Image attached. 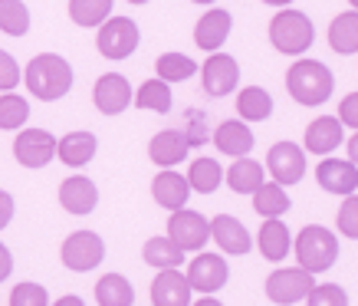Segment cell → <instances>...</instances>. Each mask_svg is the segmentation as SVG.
Masks as SVG:
<instances>
[{"label": "cell", "instance_id": "836d02e7", "mask_svg": "<svg viewBox=\"0 0 358 306\" xmlns=\"http://www.w3.org/2000/svg\"><path fill=\"white\" fill-rule=\"evenodd\" d=\"M155 69H158V79H164V83H185L197 73V63L185 53H164L158 56Z\"/></svg>", "mask_w": 358, "mask_h": 306}, {"label": "cell", "instance_id": "7bdbcfd3", "mask_svg": "<svg viewBox=\"0 0 358 306\" xmlns=\"http://www.w3.org/2000/svg\"><path fill=\"white\" fill-rule=\"evenodd\" d=\"M13 274V257H10V247L7 244H0V284Z\"/></svg>", "mask_w": 358, "mask_h": 306}, {"label": "cell", "instance_id": "d590c367", "mask_svg": "<svg viewBox=\"0 0 358 306\" xmlns=\"http://www.w3.org/2000/svg\"><path fill=\"white\" fill-rule=\"evenodd\" d=\"M30 119V102L23 96H17V92H3L0 96V129H20L23 122Z\"/></svg>", "mask_w": 358, "mask_h": 306}, {"label": "cell", "instance_id": "e575fe53", "mask_svg": "<svg viewBox=\"0 0 358 306\" xmlns=\"http://www.w3.org/2000/svg\"><path fill=\"white\" fill-rule=\"evenodd\" d=\"M30 30V11L23 0H0V33L23 36Z\"/></svg>", "mask_w": 358, "mask_h": 306}, {"label": "cell", "instance_id": "ac0fdd59", "mask_svg": "<svg viewBox=\"0 0 358 306\" xmlns=\"http://www.w3.org/2000/svg\"><path fill=\"white\" fill-rule=\"evenodd\" d=\"M96 135L92 132H69L63 139H56V158H63V165L69 168H83L96 158Z\"/></svg>", "mask_w": 358, "mask_h": 306}, {"label": "cell", "instance_id": "d6a6232c", "mask_svg": "<svg viewBox=\"0 0 358 306\" xmlns=\"http://www.w3.org/2000/svg\"><path fill=\"white\" fill-rule=\"evenodd\" d=\"M112 13V0H69V17L79 27H102Z\"/></svg>", "mask_w": 358, "mask_h": 306}, {"label": "cell", "instance_id": "30bf717a", "mask_svg": "<svg viewBox=\"0 0 358 306\" xmlns=\"http://www.w3.org/2000/svg\"><path fill=\"white\" fill-rule=\"evenodd\" d=\"M13 158L23 168H46L56 158V139L46 129H23L13 142Z\"/></svg>", "mask_w": 358, "mask_h": 306}, {"label": "cell", "instance_id": "681fc988", "mask_svg": "<svg viewBox=\"0 0 358 306\" xmlns=\"http://www.w3.org/2000/svg\"><path fill=\"white\" fill-rule=\"evenodd\" d=\"M194 4H214V0H194Z\"/></svg>", "mask_w": 358, "mask_h": 306}, {"label": "cell", "instance_id": "603a6c76", "mask_svg": "<svg viewBox=\"0 0 358 306\" xmlns=\"http://www.w3.org/2000/svg\"><path fill=\"white\" fill-rule=\"evenodd\" d=\"M214 145H217L220 155L243 158V155H250V148H253V129H247V125L237 119L220 122L217 129H214Z\"/></svg>", "mask_w": 358, "mask_h": 306}, {"label": "cell", "instance_id": "7a4b0ae2", "mask_svg": "<svg viewBox=\"0 0 358 306\" xmlns=\"http://www.w3.org/2000/svg\"><path fill=\"white\" fill-rule=\"evenodd\" d=\"M286 89H289V96L299 106H322L332 96V89H336V76L319 60H299L286 73Z\"/></svg>", "mask_w": 358, "mask_h": 306}, {"label": "cell", "instance_id": "8fae6325", "mask_svg": "<svg viewBox=\"0 0 358 306\" xmlns=\"http://www.w3.org/2000/svg\"><path fill=\"white\" fill-rule=\"evenodd\" d=\"M187 284L191 290H201V293H217L220 286L227 284L230 267L220 253H197L194 260L187 263Z\"/></svg>", "mask_w": 358, "mask_h": 306}, {"label": "cell", "instance_id": "e0dca14e", "mask_svg": "<svg viewBox=\"0 0 358 306\" xmlns=\"http://www.w3.org/2000/svg\"><path fill=\"white\" fill-rule=\"evenodd\" d=\"M210 237L220 244V251L234 253V257H243V253H250V247H253L247 228H243L234 214H217V218H210Z\"/></svg>", "mask_w": 358, "mask_h": 306}, {"label": "cell", "instance_id": "74e56055", "mask_svg": "<svg viewBox=\"0 0 358 306\" xmlns=\"http://www.w3.org/2000/svg\"><path fill=\"white\" fill-rule=\"evenodd\" d=\"M10 306H50V293H46V286L27 280V284L13 286Z\"/></svg>", "mask_w": 358, "mask_h": 306}, {"label": "cell", "instance_id": "277c9868", "mask_svg": "<svg viewBox=\"0 0 358 306\" xmlns=\"http://www.w3.org/2000/svg\"><path fill=\"white\" fill-rule=\"evenodd\" d=\"M270 40L273 46L286 56H299L306 53L315 40V27L313 20L299 11H280L270 23Z\"/></svg>", "mask_w": 358, "mask_h": 306}, {"label": "cell", "instance_id": "ffe728a7", "mask_svg": "<svg viewBox=\"0 0 358 306\" xmlns=\"http://www.w3.org/2000/svg\"><path fill=\"white\" fill-rule=\"evenodd\" d=\"M152 195L155 201L168 211H181L187 204V195H191V185H187L185 175H178L171 168H164L162 175L152 181Z\"/></svg>", "mask_w": 358, "mask_h": 306}, {"label": "cell", "instance_id": "4fadbf2b", "mask_svg": "<svg viewBox=\"0 0 358 306\" xmlns=\"http://www.w3.org/2000/svg\"><path fill=\"white\" fill-rule=\"evenodd\" d=\"M315 181L329 195H355L358 188V165L348 158H322V165L315 168Z\"/></svg>", "mask_w": 358, "mask_h": 306}, {"label": "cell", "instance_id": "d4e9b609", "mask_svg": "<svg viewBox=\"0 0 358 306\" xmlns=\"http://www.w3.org/2000/svg\"><path fill=\"white\" fill-rule=\"evenodd\" d=\"M224 178H227L230 191H237V195H253V191L263 185V165L253 162V158H237V162L224 172Z\"/></svg>", "mask_w": 358, "mask_h": 306}, {"label": "cell", "instance_id": "52a82bcc", "mask_svg": "<svg viewBox=\"0 0 358 306\" xmlns=\"http://www.w3.org/2000/svg\"><path fill=\"white\" fill-rule=\"evenodd\" d=\"M96 46L106 60H129L138 50V27L129 17H109L99 27Z\"/></svg>", "mask_w": 358, "mask_h": 306}, {"label": "cell", "instance_id": "f1b7e54d", "mask_svg": "<svg viewBox=\"0 0 358 306\" xmlns=\"http://www.w3.org/2000/svg\"><path fill=\"white\" fill-rule=\"evenodd\" d=\"M237 112L247 122H263L273 116V96L263 86H247L237 96Z\"/></svg>", "mask_w": 358, "mask_h": 306}, {"label": "cell", "instance_id": "f907efd6", "mask_svg": "<svg viewBox=\"0 0 358 306\" xmlns=\"http://www.w3.org/2000/svg\"><path fill=\"white\" fill-rule=\"evenodd\" d=\"M348 4H352V7H355V11H358V0H348Z\"/></svg>", "mask_w": 358, "mask_h": 306}, {"label": "cell", "instance_id": "9c48e42d", "mask_svg": "<svg viewBox=\"0 0 358 306\" xmlns=\"http://www.w3.org/2000/svg\"><path fill=\"white\" fill-rule=\"evenodd\" d=\"M266 168L276 185H299L306 175V152L296 142H276L266 152Z\"/></svg>", "mask_w": 358, "mask_h": 306}, {"label": "cell", "instance_id": "c3c4849f", "mask_svg": "<svg viewBox=\"0 0 358 306\" xmlns=\"http://www.w3.org/2000/svg\"><path fill=\"white\" fill-rule=\"evenodd\" d=\"M129 4H135V7H141V4H148V0H129Z\"/></svg>", "mask_w": 358, "mask_h": 306}, {"label": "cell", "instance_id": "bcb514c9", "mask_svg": "<svg viewBox=\"0 0 358 306\" xmlns=\"http://www.w3.org/2000/svg\"><path fill=\"white\" fill-rule=\"evenodd\" d=\"M194 306H224V303H220V300H214V296L207 293V296H204V300H197V303H194Z\"/></svg>", "mask_w": 358, "mask_h": 306}, {"label": "cell", "instance_id": "83f0119b", "mask_svg": "<svg viewBox=\"0 0 358 306\" xmlns=\"http://www.w3.org/2000/svg\"><path fill=\"white\" fill-rule=\"evenodd\" d=\"M96 303L99 306H131L135 303V290L122 274H106L96 284Z\"/></svg>", "mask_w": 358, "mask_h": 306}, {"label": "cell", "instance_id": "5b68a950", "mask_svg": "<svg viewBox=\"0 0 358 306\" xmlns=\"http://www.w3.org/2000/svg\"><path fill=\"white\" fill-rule=\"evenodd\" d=\"M106 257V241L92 234V230H76V234H69L59 247V260L63 267L69 270H76V274H89V270H96L99 263Z\"/></svg>", "mask_w": 358, "mask_h": 306}, {"label": "cell", "instance_id": "f35d334b", "mask_svg": "<svg viewBox=\"0 0 358 306\" xmlns=\"http://www.w3.org/2000/svg\"><path fill=\"white\" fill-rule=\"evenodd\" d=\"M338 230L348 241H358V195H345L342 208H338Z\"/></svg>", "mask_w": 358, "mask_h": 306}, {"label": "cell", "instance_id": "4dcf8cb0", "mask_svg": "<svg viewBox=\"0 0 358 306\" xmlns=\"http://www.w3.org/2000/svg\"><path fill=\"white\" fill-rule=\"evenodd\" d=\"M135 106L138 109H152V112H168L171 109V89H168V83L164 79H148V83H141L138 86V92H135Z\"/></svg>", "mask_w": 358, "mask_h": 306}, {"label": "cell", "instance_id": "7dc6e473", "mask_svg": "<svg viewBox=\"0 0 358 306\" xmlns=\"http://www.w3.org/2000/svg\"><path fill=\"white\" fill-rule=\"evenodd\" d=\"M263 4H270V7H289L293 0H263Z\"/></svg>", "mask_w": 358, "mask_h": 306}, {"label": "cell", "instance_id": "f6af8a7d", "mask_svg": "<svg viewBox=\"0 0 358 306\" xmlns=\"http://www.w3.org/2000/svg\"><path fill=\"white\" fill-rule=\"evenodd\" d=\"M53 306H86V303H83V296H73V293H69V296H59Z\"/></svg>", "mask_w": 358, "mask_h": 306}, {"label": "cell", "instance_id": "1f68e13d", "mask_svg": "<svg viewBox=\"0 0 358 306\" xmlns=\"http://www.w3.org/2000/svg\"><path fill=\"white\" fill-rule=\"evenodd\" d=\"M145 263H152L158 270H178L181 263H185V253L178 251L168 237H152V241L145 244Z\"/></svg>", "mask_w": 358, "mask_h": 306}, {"label": "cell", "instance_id": "ba28073f", "mask_svg": "<svg viewBox=\"0 0 358 306\" xmlns=\"http://www.w3.org/2000/svg\"><path fill=\"white\" fill-rule=\"evenodd\" d=\"M313 286L315 277L309 270H303V267H282V270H273L266 277V296L280 306H293L299 300H306Z\"/></svg>", "mask_w": 358, "mask_h": 306}, {"label": "cell", "instance_id": "d6986e66", "mask_svg": "<svg viewBox=\"0 0 358 306\" xmlns=\"http://www.w3.org/2000/svg\"><path fill=\"white\" fill-rule=\"evenodd\" d=\"M230 27H234V20H230L227 11H207L194 27V43L201 50H207V53H214L230 36Z\"/></svg>", "mask_w": 358, "mask_h": 306}, {"label": "cell", "instance_id": "f546056e", "mask_svg": "<svg viewBox=\"0 0 358 306\" xmlns=\"http://www.w3.org/2000/svg\"><path fill=\"white\" fill-rule=\"evenodd\" d=\"M220 178H224V172H220V162H214V158H194L191 168H187V185L194 188L197 195L217 191Z\"/></svg>", "mask_w": 358, "mask_h": 306}, {"label": "cell", "instance_id": "60d3db41", "mask_svg": "<svg viewBox=\"0 0 358 306\" xmlns=\"http://www.w3.org/2000/svg\"><path fill=\"white\" fill-rule=\"evenodd\" d=\"M338 122L358 129V92H348V96L338 102Z\"/></svg>", "mask_w": 358, "mask_h": 306}, {"label": "cell", "instance_id": "44dd1931", "mask_svg": "<svg viewBox=\"0 0 358 306\" xmlns=\"http://www.w3.org/2000/svg\"><path fill=\"white\" fill-rule=\"evenodd\" d=\"M187 148H191V142H187L185 132L164 129V132H158V135L152 139V145H148V155H152L155 165H162V168H174L178 162H185Z\"/></svg>", "mask_w": 358, "mask_h": 306}, {"label": "cell", "instance_id": "6da1fadb", "mask_svg": "<svg viewBox=\"0 0 358 306\" xmlns=\"http://www.w3.org/2000/svg\"><path fill=\"white\" fill-rule=\"evenodd\" d=\"M23 83L36 99L56 102L73 89V66L56 53H40L30 60L27 73H23Z\"/></svg>", "mask_w": 358, "mask_h": 306}, {"label": "cell", "instance_id": "8992f818", "mask_svg": "<svg viewBox=\"0 0 358 306\" xmlns=\"http://www.w3.org/2000/svg\"><path fill=\"white\" fill-rule=\"evenodd\" d=\"M168 241L178 247L181 253H194L201 251L207 241H210V221L201 214V211H171V221H168Z\"/></svg>", "mask_w": 358, "mask_h": 306}, {"label": "cell", "instance_id": "5bb4252c", "mask_svg": "<svg viewBox=\"0 0 358 306\" xmlns=\"http://www.w3.org/2000/svg\"><path fill=\"white\" fill-rule=\"evenodd\" d=\"M92 99H96V109L102 116H119L131 106V86L129 79L119 76V73H106L99 76L96 89H92Z\"/></svg>", "mask_w": 358, "mask_h": 306}, {"label": "cell", "instance_id": "7402d4cb", "mask_svg": "<svg viewBox=\"0 0 358 306\" xmlns=\"http://www.w3.org/2000/svg\"><path fill=\"white\" fill-rule=\"evenodd\" d=\"M342 139H345V132L336 116H322L306 129V148L313 155H332L342 145Z\"/></svg>", "mask_w": 358, "mask_h": 306}, {"label": "cell", "instance_id": "9a60e30c", "mask_svg": "<svg viewBox=\"0 0 358 306\" xmlns=\"http://www.w3.org/2000/svg\"><path fill=\"white\" fill-rule=\"evenodd\" d=\"M59 204L69 214H92L99 204V188L86 175H73L59 185Z\"/></svg>", "mask_w": 358, "mask_h": 306}, {"label": "cell", "instance_id": "8d00e7d4", "mask_svg": "<svg viewBox=\"0 0 358 306\" xmlns=\"http://www.w3.org/2000/svg\"><path fill=\"white\" fill-rule=\"evenodd\" d=\"M306 306H348V293L338 284H315L306 296Z\"/></svg>", "mask_w": 358, "mask_h": 306}, {"label": "cell", "instance_id": "484cf974", "mask_svg": "<svg viewBox=\"0 0 358 306\" xmlns=\"http://www.w3.org/2000/svg\"><path fill=\"white\" fill-rule=\"evenodd\" d=\"M253 208L263 218H282L286 211L293 208V201L286 195V188L276 185V181H263L257 191H253Z\"/></svg>", "mask_w": 358, "mask_h": 306}, {"label": "cell", "instance_id": "b9f144b4", "mask_svg": "<svg viewBox=\"0 0 358 306\" xmlns=\"http://www.w3.org/2000/svg\"><path fill=\"white\" fill-rule=\"evenodd\" d=\"M10 221H13V197L7 195L3 188H0V230L7 228Z\"/></svg>", "mask_w": 358, "mask_h": 306}, {"label": "cell", "instance_id": "7c38bea8", "mask_svg": "<svg viewBox=\"0 0 358 306\" xmlns=\"http://www.w3.org/2000/svg\"><path fill=\"white\" fill-rule=\"evenodd\" d=\"M201 79H204V89L210 96H227L240 83V66L227 53H210L207 63L201 66Z\"/></svg>", "mask_w": 358, "mask_h": 306}, {"label": "cell", "instance_id": "ee69618b", "mask_svg": "<svg viewBox=\"0 0 358 306\" xmlns=\"http://www.w3.org/2000/svg\"><path fill=\"white\" fill-rule=\"evenodd\" d=\"M348 162L352 165H358V132L348 139Z\"/></svg>", "mask_w": 358, "mask_h": 306}, {"label": "cell", "instance_id": "3957f363", "mask_svg": "<svg viewBox=\"0 0 358 306\" xmlns=\"http://www.w3.org/2000/svg\"><path fill=\"white\" fill-rule=\"evenodd\" d=\"M296 260L309 274H326L329 267H336L338 260V237L322 224H306L296 237Z\"/></svg>", "mask_w": 358, "mask_h": 306}, {"label": "cell", "instance_id": "ab89813d", "mask_svg": "<svg viewBox=\"0 0 358 306\" xmlns=\"http://www.w3.org/2000/svg\"><path fill=\"white\" fill-rule=\"evenodd\" d=\"M20 79H23V73H20V66H17V60L0 50V92H13V86Z\"/></svg>", "mask_w": 358, "mask_h": 306}, {"label": "cell", "instance_id": "2e32d148", "mask_svg": "<svg viewBox=\"0 0 358 306\" xmlns=\"http://www.w3.org/2000/svg\"><path fill=\"white\" fill-rule=\"evenodd\" d=\"M155 306H191V284L181 270H158L152 280Z\"/></svg>", "mask_w": 358, "mask_h": 306}, {"label": "cell", "instance_id": "4316f807", "mask_svg": "<svg viewBox=\"0 0 358 306\" xmlns=\"http://www.w3.org/2000/svg\"><path fill=\"white\" fill-rule=\"evenodd\" d=\"M329 43L342 56L355 53L358 50V11H345L332 20V27H329Z\"/></svg>", "mask_w": 358, "mask_h": 306}, {"label": "cell", "instance_id": "cb8c5ba5", "mask_svg": "<svg viewBox=\"0 0 358 306\" xmlns=\"http://www.w3.org/2000/svg\"><path fill=\"white\" fill-rule=\"evenodd\" d=\"M293 247V234L280 218H263L260 228V251L266 260H282Z\"/></svg>", "mask_w": 358, "mask_h": 306}]
</instances>
